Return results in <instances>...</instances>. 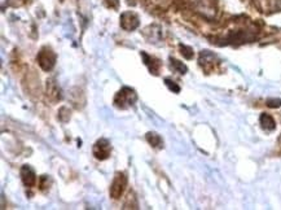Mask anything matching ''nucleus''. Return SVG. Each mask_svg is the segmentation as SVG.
Returning a JSON list of instances; mask_svg holds the SVG:
<instances>
[{"label": "nucleus", "instance_id": "f257e3e1", "mask_svg": "<svg viewBox=\"0 0 281 210\" xmlns=\"http://www.w3.org/2000/svg\"><path fill=\"white\" fill-rule=\"evenodd\" d=\"M136 100H137L136 92L132 88H129V87H123L115 95V97H114V105H115L117 108L126 109L128 107H131V105H134Z\"/></svg>", "mask_w": 281, "mask_h": 210}, {"label": "nucleus", "instance_id": "f03ea898", "mask_svg": "<svg viewBox=\"0 0 281 210\" xmlns=\"http://www.w3.org/2000/svg\"><path fill=\"white\" fill-rule=\"evenodd\" d=\"M36 60H38L39 66L43 70H44V71H49V70L53 69V66H55V64H56V53L51 48L43 47L40 49V52L38 53Z\"/></svg>", "mask_w": 281, "mask_h": 210}, {"label": "nucleus", "instance_id": "7ed1b4c3", "mask_svg": "<svg viewBox=\"0 0 281 210\" xmlns=\"http://www.w3.org/2000/svg\"><path fill=\"white\" fill-rule=\"evenodd\" d=\"M127 187V176L124 173H117L110 185V196L113 198H119Z\"/></svg>", "mask_w": 281, "mask_h": 210}, {"label": "nucleus", "instance_id": "20e7f679", "mask_svg": "<svg viewBox=\"0 0 281 210\" xmlns=\"http://www.w3.org/2000/svg\"><path fill=\"white\" fill-rule=\"evenodd\" d=\"M110 152H112V146H110V143L106 139L97 140L96 144L93 145V156L100 161L106 160L107 157L110 156Z\"/></svg>", "mask_w": 281, "mask_h": 210}, {"label": "nucleus", "instance_id": "39448f33", "mask_svg": "<svg viewBox=\"0 0 281 210\" xmlns=\"http://www.w3.org/2000/svg\"><path fill=\"white\" fill-rule=\"evenodd\" d=\"M121 26L124 29V30H135L137 26H139V17L135 14V13H131V12H126L121 16Z\"/></svg>", "mask_w": 281, "mask_h": 210}, {"label": "nucleus", "instance_id": "423d86ee", "mask_svg": "<svg viewBox=\"0 0 281 210\" xmlns=\"http://www.w3.org/2000/svg\"><path fill=\"white\" fill-rule=\"evenodd\" d=\"M21 178H22V182L26 187H34L36 183V175L29 165L22 166V169H21Z\"/></svg>", "mask_w": 281, "mask_h": 210}, {"label": "nucleus", "instance_id": "0eeeda50", "mask_svg": "<svg viewBox=\"0 0 281 210\" xmlns=\"http://www.w3.org/2000/svg\"><path fill=\"white\" fill-rule=\"evenodd\" d=\"M47 93H48V96L55 101L61 99V91L57 87V85H55V82H51V80L47 82Z\"/></svg>", "mask_w": 281, "mask_h": 210}, {"label": "nucleus", "instance_id": "6e6552de", "mask_svg": "<svg viewBox=\"0 0 281 210\" xmlns=\"http://www.w3.org/2000/svg\"><path fill=\"white\" fill-rule=\"evenodd\" d=\"M259 121H261V124H262V127L264 129V130H273L275 127H276V123H275V119L271 117L269 114H266V113H263L262 115H261V118H259Z\"/></svg>", "mask_w": 281, "mask_h": 210}, {"label": "nucleus", "instance_id": "1a4fd4ad", "mask_svg": "<svg viewBox=\"0 0 281 210\" xmlns=\"http://www.w3.org/2000/svg\"><path fill=\"white\" fill-rule=\"evenodd\" d=\"M141 56H143V58H144V61H145V64L149 66V70L152 71V73H154V74H157V71H158V69H159V62H156L154 64V58L153 57H149L146 53H141Z\"/></svg>", "mask_w": 281, "mask_h": 210}, {"label": "nucleus", "instance_id": "9d476101", "mask_svg": "<svg viewBox=\"0 0 281 210\" xmlns=\"http://www.w3.org/2000/svg\"><path fill=\"white\" fill-rule=\"evenodd\" d=\"M146 140L149 141V144H152L153 146H157V148H161L162 146V139H161V136L156 132H148L146 134Z\"/></svg>", "mask_w": 281, "mask_h": 210}, {"label": "nucleus", "instance_id": "9b49d317", "mask_svg": "<svg viewBox=\"0 0 281 210\" xmlns=\"http://www.w3.org/2000/svg\"><path fill=\"white\" fill-rule=\"evenodd\" d=\"M171 66H172V69H175L178 73H180V74H185L187 73V66L183 64V62H180V61H178V60H174V58H171Z\"/></svg>", "mask_w": 281, "mask_h": 210}, {"label": "nucleus", "instance_id": "f8f14e48", "mask_svg": "<svg viewBox=\"0 0 281 210\" xmlns=\"http://www.w3.org/2000/svg\"><path fill=\"white\" fill-rule=\"evenodd\" d=\"M180 49H181V55L184 56L185 58H192L193 57V51H192V48H189V47H187V46H180Z\"/></svg>", "mask_w": 281, "mask_h": 210}, {"label": "nucleus", "instance_id": "ddd939ff", "mask_svg": "<svg viewBox=\"0 0 281 210\" xmlns=\"http://www.w3.org/2000/svg\"><path fill=\"white\" fill-rule=\"evenodd\" d=\"M165 83H166L167 87H168L171 91H174V92H176V93L180 92V87L175 85V82H172V80H170V79H165Z\"/></svg>", "mask_w": 281, "mask_h": 210}, {"label": "nucleus", "instance_id": "4468645a", "mask_svg": "<svg viewBox=\"0 0 281 210\" xmlns=\"http://www.w3.org/2000/svg\"><path fill=\"white\" fill-rule=\"evenodd\" d=\"M267 105L271 108H278L281 105V100L280 99H273V100H268L267 101Z\"/></svg>", "mask_w": 281, "mask_h": 210}]
</instances>
